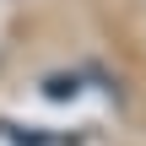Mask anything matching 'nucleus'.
I'll return each instance as SVG.
<instances>
[{
    "label": "nucleus",
    "mask_w": 146,
    "mask_h": 146,
    "mask_svg": "<svg viewBox=\"0 0 146 146\" xmlns=\"http://www.w3.org/2000/svg\"><path fill=\"white\" fill-rule=\"evenodd\" d=\"M0 146H54V141H43L38 130H22L11 119H0Z\"/></svg>",
    "instance_id": "nucleus-1"
}]
</instances>
